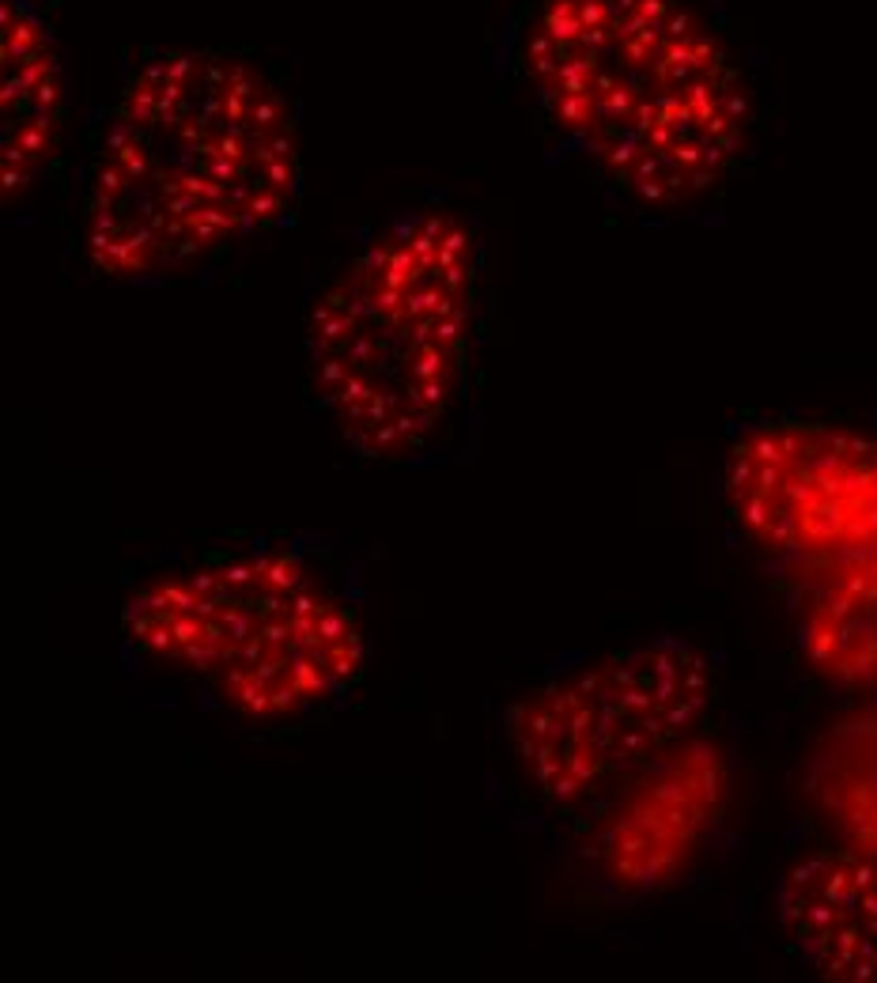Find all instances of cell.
<instances>
[{"label":"cell","mask_w":877,"mask_h":983,"mask_svg":"<svg viewBox=\"0 0 877 983\" xmlns=\"http://www.w3.org/2000/svg\"><path fill=\"white\" fill-rule=\"evenodd\" d=\"M821 791L843 844L877 851V719L847 723L821 757Z\"/></svg>","instance_id":"8fae6325"},{"label":"cell","mask_w":877,"mask_h":983,"mask_svg":"<svg viewBox=\"0 0 877 983\" xmlns=\"http://www.w3.org/2000/svg\"><path fill=\"white\" fill-rule=\"evenodd\" d=\"M507 65L549 140L643 216L704 208L749 159V61L696 0H530Z\"/></svg>","instance_id":"6da1fadb"},{"label":"cell","mask_w":877,"mask_h":983,"mask_svg":"<svg viewBox=\"0 0 877 983\" xmlns=\"http://www.w3.org/2000/svg\"><path fill=\"white\" fill-rule=\"evenodd\" d=\"M730 522L787 568L877 549V428L775 416L726 447Z\"/></svg>","instance_id":"8992f818"},{"label":"cell","mask_w":877,"mask_h":983,"mask_svg":"<svg viewBox=\"0 0 877 983\" xmlns=\"http://www.w3.org/2000/svg\"><path fill=\"white\" fill-rule=\"evenodd\" d=\"M299 197V129L269 72L231 50H155L103 110L76 239L95 276L144 284L288 227Z\"/></svg>","instance_id":"7a4b0ae2"},{"label":"cell","mask_w":877,"mask_h":983,"mask_svg":"<svg viewBox=\"0 0 877 983\" xmlns=\"http://www.w3.org/2000/svg\"><path fill=\"white\" fill-rule=\"evenodd\" d=\"M794 639L813 670L877 692V549L798 568Z\"/></svg>","instance_id":"30bf717a"},{"label":"cell","mask_w":877,"mask_h":983,"mask_svg":"<svg viewBox=\"0 0 877 983\" xmlns=\"http://www.w3.org/2000/svg\"><path fill=\"white\" fill-rule=\"evenodd\" d=\"M711 700L715 662L685 639L658 636L526 692L503 715V738L534 791L575 810L688 742Z\"/></svg>","instance_id":"5b68a950"},{"label":"cell","mask_w":877,"mask_h":983,"mask_svg":"<svg viewBox=\"0 0 877 983\" xmlns=\"http://www.w3.org/2000/svg\"><path fill=\"white\" fill-rule=\"evenodd\" d=\"M779 938L832 983H877V851L836 844L794 859L775 885Z\"/></svg>","instance_id":"ba28073f"},{"label":"cell","mask_w":877,"mask_h":983,"mask_svg":"<svg viewBox=\"0 0 877 983\" xmlns=\"http://www.w3.org/2000/svg\"><path fill=\"white\" fill-rule=\"evenodd\" d=\"M129 647L254 723H292L356 689V605L299 552L242 549L155 575L121 605Z\"/></svg>","instance_id":"277c9868"},{"label":"cell","mask_w":877,"mask_h":983,"mask_svg":"<svg viewBox=\"0 0 877 983\" xmlns=\"http://www.w3.org/2000/svg\"><path fill=\"white\" fill-rule=\"evenodd\" d=\"M481 269L477 231L424 205L371 231L310 299V394L356 458L401 466L450 428L469 390Z\"/></svg>","instance_id":"3957f363"},{"label":"cell","mask_w":877,"mask_h":983,"mask_svg":"<svg viewBox=\"0 0 877 983\" xmlns=\"http://www.w3.org/2000/svg\"><path fill=\"white\" fill-rule=\"evenodd\" d=\"M730 806V760L715 742L688 738L605 794L590 855L620 893H658L704 851Z\"/></svg>","instance_id":"52a82bcc"},{"label":"cell","mask_w":877,"mask_h":983,"mask_svg":"<svg viewBox=\"0 0 877 983\" xmlns=\"http://www.w3.org/2000/svg\"><path fill=\"white\" fill-rule=\"evenodd\" d=\"M65 69L50 19L35 0L0 8V190L23 201L61 156Z\"/></svg>","instance_id":"9c48e42d"}]
</instances>
